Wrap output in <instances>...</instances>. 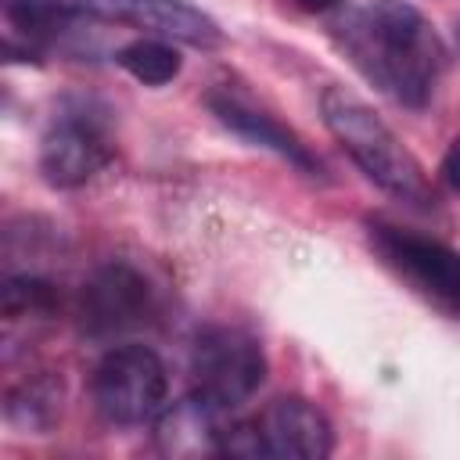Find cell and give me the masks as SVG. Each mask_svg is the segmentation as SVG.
I'll return each mask as SVG.
<instances>
[{
  "label": "cell",
  "mask_w": 460,
  "mask_h": 460,
  "mask_svg": "<svg viewBox=\"0 0 460 460\" xmlns=\"http://www.w3.org/2000/svg\"><path fill=\"white\" fill-rule=\"evenodd\" d=\"M345 47L352 50L356 65L392 97L410 108L428 104L442 68V43L417 7L402 0L370 4L349 18Z\"/></svg>",
  "instance_id": "obj_1"
},
{
  "label": "cell",
  "mask_w": 460,
  "mask_h": 460,
  "mask_svg": "<svg viewBox=\"0 0 460 460\" xmlns=\"http://www.w3.org/2000/svg\"><path fill=\"white\" fill-rule=\"evenodd\" d=\"M320 111H323L327 129L338 137V144L381 190H388L399 201L420 205V208L435 201L417 158L359 97H352L341 86H327L320 97Z\"/></svg>",
  "instance_id": "obj_2"
},
{
  "label": "cell",
  "mask_w": 460,
  "mask_h": 460,
  "mask_svg": "<svg viewBox=\"0 0 460 460\" xmlns=\"http://www.w3.org/2000/svg\"><path fill=\"white\" fill-rule=\"evenodd\" d=\"M93 406L111 424H144L165 410V363L147 345H115L93 367Z\"/></svg>",
  "instance_id": "obj_3"
},
{
  "label": "cell",
  "mask_w": 460,
  "mask_h": 460,
  "mask_svg": "<svg viewBox=\"0 0 460 460\" xmlns=\"http://www.w3.org/2000/svg\"><path fill=\"white\" fill-rule=\"evenodd\" d=\"M194 392L212 399L223 410L241 406L266 377L262 345L237 327H205L190 356Z\"/></svg>",
  "instance_id": "obj_4"
},
{
  "label": "cell",
  "mask_w": 460,
  "mask_h": 460,
  "mask_svg": "<svg viewBox=\"0 0 460 460\" xmlns=\"http://www.w3.org/2000/svg\"><path fill=\"white\" fill-rule=\"evenodd\" d=\"M370 244L406 284L460 320V252L388 223H370Z\"/></svg>",
  "instance_id": "obj_5"
},
{
  "label": "cell",
  "mask_w": 460,
  "mask_h": 460,
  "mask_svg": "<svg viewBox=\"0 0 460 460\" xmlns=\"http://www.w3.org/2000/svg\"><path fill=\"white\" fill-rule=\"evenodd\" d=\"M83 11L104 22H126L137 29H151L165 40H180L190 47H219L223 29L187 0H79Z\"/></svg>",
  "instance_id": "obj_6"
},
{
  "label": "cell",
  "mask_w": 460,
  "mask_h": 460,
  "mask_svg": "<svg viewBox=\"0 0 460 460\" xmlns=\"http://www.w3.org/2000/svg\"><path fill=\"white\" fill-rule=\"evenodd\" d=\"M147 313H151V288L133 266L111 262L97 270L83 288V327L97 338L129 331L144 323Z\"/></svg>",
  "instance_id": "obj_7"
},
{
  "label": "cell",
  "mask_w": 460,
  "mask_h": 460,
  "mask_svg": "<svg viewBox=\"0 0 460 460\" xmlns=\"http://www.w3.org/2000/svg\"><path fill=\"white\" fill-rule=\"evenodd\" d=\"M255 424H259L266 456L323 460L334 449L331 420L323 417L320 406H313L302 395H280V399H273Z\"/></svg>",
  "instance_id": "obj_8"
},
{
  "label": "cell",
  "mask_w": 460,
  "mask_h": 460,
  "mask_svg": "<svg viewBox=\"0 0 460 460\" xmlns=\"http://www.w3.org/2000/svg\"><path fill=\"white\" fill-rule=\"evenodd\" d=\"M111 158V147L104 140V133L90 122L79 119H61L58 126L47 129L43 144H40V172L50 187H83L86 180H93Z\"/></svg>",
  "instance_id": "obj_9"
},
{
  "label": "cell",
  "mask_w": 460,
  "mask_h": 460,
  "mask_svg": "<svg viewBox=\"0 0 460 460\" xmlns=\"http://www.w3.org/2000/svg\"><path fill=\"white\" fill-rule=\"evenodd\" d=\"M208 108H212V115H216L226 129H234L237 137H244V140H252V144H259V147H270L273 155L288 158V162L298 165L302 172H313V176L320 172V162L313 158V151H309L291 129H284L273 115H266V111L244 104V101L234 97L230 90L208 93Z\"/></svg>",
  "instance_id": "obj_10"
},
{
  "label": "cell",
  "mask_w": 460,
  "mask_h": 460,
  "mask_svg": "<svg viewBox=\"0 0 460 460\" xmlns=\"http://www.w3.org/2000/svg\"><path fill=\"white\" fill-rule=\"evenodd\" d=\"M223 413H226L223 406H216L201 392H190L187 399H180L169 410H162V420H158L162 449L176 453V456L223 453V435L230 428L223 420Z\"/></svg>",
  "instance_id": "obj_11"
},
{
  "label": "cell",
  "mask_w": 460,
  "mask_h": 460,
  "mask_svg": "<svg viewBox=\"0 0 460 460\" xmlns=\"http://www.w3.org/2000/svg\"><path fill=\"white\" fill-rule=\"evenodd\" d=\"M61 402H65V385H61V377L50 374V370H43V374H32V377H25L22 385H14V388L7 392L4 410H7V420H11L14 428L43 435V431H50V428L58 424Z\"/></svg>",
  "instance_id": "obj_12"
},
{
  "label": "cell",
  "mask_w": 460,
  "mask_h": 460,
  "mask_svg": "<svg viewBox=\"0 0 460 460\" xmlns=\"http://www.w3.org/2000/svg\"><path fill=\"white\" fill-rule=\"evenodd\" d=\"M115 65L122 72H129L137 83H144V86H165V83H172L180 75L183 58L165 40H133V43L115 50Z\"/></svg>",
  "instance_id": "obj_13"
},
{
  "label": "cell",
  "mask_w": 460,
  "mask_h": 460,
  "mask_svg": "<svg viewBox=\"0 0 460 460\" xmlns=\"http://www.w3.org/2000/svg\"><path fill=\"white\" fill-rule=\"evenodd\" d=\"M4 320H25V316H50L58 309V291L54 284L40 277H11L4 284Z\"/></svg>",
  "instance_id": "obj_14"
},
{
  "label": "cell",
  "mask_w": 460,
  "mask_h": 460,
  "mask_svg": "<svg viewBox=\"0 0 460 460\" xmlns=\"http://www.w3.org/2000/svg\"><path fill=\"white\" fill-rule=\"evenodd\" d=\"M442 180L453 187V190H460V137L446 147V155H442Z\"/></svg>",
  "instance_id": "obj_15"
},
{
  "label": "cell",
  "mask_w": 460,
  "mask_h": 460,
  "mask_svg": "<svg viewBox=\"0 0 460 460\" xmlns=\"http://www.w3.org/2000/svg\"><path fill=\"white\" fill-rule=\"evenodd\" d=\"M305 11H327V7H334L338 0H298Z\"/></svg>",
  "instance_id": "obj_16"
}]
</instances>
